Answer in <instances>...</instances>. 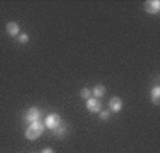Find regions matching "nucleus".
<instances>
[{
    "label": "nucleus",
    "mask_w": 160,
    "mask_h": 153,
    "mask_svg": "<svg viewBox=\"0 0 160 153\" xmlns=\"http://www.w3.org/2000/svg\"><path fill=\"white\" fill-rule=\"evenodd\" d=\"M108 105H109V111L118 114V112H121L122 108H123V101H122L119 96H113V98H111Z\"/></svg>",
    "instance_id": "obj_5"
},
{
    "label": "nucleus",
    "mask_w": 160,
    "mask_h": 153,
    "mask_svg": "<svg viewBox=\"0 0 160 153\" xmlns=\"http://www.w3.org/2000/svg\"><path fill=\"white\" fill-rule=\"evenodd\" d=\"M18 41H20L21 44H27L28 43V34H20V36H18Z\"/></svg>",
    "instance_id": "obj_13"
},
{
    "label": "nucleus",
    "mask_w": 160,
    "mask_h": 153,
    "mask_svg": "<svg viewBox=\"0 0 160 153\" xmlns=\"http://www.w3.org/2000/svg\"><path fill=\"white\" fill-rule=\"evenodd\" d=\"M44 129H45V125L41 122V120H36V122L30 123V126L27 128L26 130V138L28 140H36L38 139L40 136L44 133Z\"/></svg>",
    "instance_id": "obj_1"
},
{
    "label": "nucleus",
    "mask_w": 160,
    "mask_h": 153,
    "mask_svg": "<svg viewBox=\"0 0 160 153\" xmlns=\"http://www.w3.org/2000/svg\"><path fill=\"white\" fill-rule=\"evenodd\" d=\"M67 133H68V128H67V125L65 123H62V122H61L60 125L54 129V135L58 136V138H62V136H65Z\"/></svg>",
    "instance_id": "obj_8"
},
{
    "label": "nucleus",
    "mask_w": 160,
    "mask_h": 153,
    "mask_svg": "<svg viewBox=\"0 0 160 153\" xmlns=\"http://www.w3.org/2000/svg\"><path fill=\"white\" fill-rule=\"evenodd\" d=\"M6 31L10 37H16L18 34V31H20V26H18L16 21H10L6 26Z\"/></svg>",
    "instance_id": "obj_7"
},
{
    "label": "nucleus",
    "mask_w": 160,
    "mask_h": 153,
    "mask_svg": "<svg viewBox=\"0 0 160 153\" xmlns=\"http://www.w3.org/2000/svg\"><path fill=\"white\" fill-rule=\"evenodd\" d=\"M99 116H101V119H102V120H108L109 118H111V112H109V111H101L99 112Z\"/></svg>",
    "instance_id": "obj_12"
},
{
    "label": "nucleus",
    "mask_w": 160,
    "mask_h": 153,
    "mask_svg": "<svg viewBox=\"0 0 160 153\" xmlns=\"http://www.w3.org/2000/svg\"><path fill=\"white\" fill-rule=\"evenodd\" d=\"M41 153H54V150H52L51 147H45V149H42Z\"/></svg>",
    "instance_id": "obj_14"
},
{
    "label": "nucleus",
    "mask_w": 160,
    "mask_h": 153,
    "mask_svg": "<svg viewBox=\"0 0 160 153\" xmlns=\"http://www.w3.org/2000/svg\"><path fill=\"white\" fill-rule=\"evenodd\" d=\"M40 116H41L40 109L33 106V108H28L27 112L24 114V120L28 123H33V122H36V120H40Z\"/></svg>",
    "instance_id": "obj_2"
},
{
    "label": "nucleus",
    "mask_w": 160,
    "mask_h": 153,
    "mask_svg": "<svg viewBox=\"0 0 160 153\" xmlns=\"http://www.w3.org/2000/svg\"><path fill=\"white\" fill-rule=\"evenodd\" d=\"M79 96H81L82 99H91L92 98V89H89V88H84V89H81V92H79Z\"/></svg>",
    "instance_id": "obj_11"
},
{
    "label": "nucleus",
    "mask_w": 160,
    "mask_h": 153,
    "mask_svg": "<svg viewBox=\"0 0 160 153\" xmlns=\"http://www.w3.org/2000/svg\"><path fill=\"white\" fill-rule=\"evenodd\" d=\"M105 92H106V89L103 85H97V87H94V89H92V95H94L97 99L102 98V96L105 95Z\"/></svg>",
    "instance_id": "obj_9"
},
{
    "label": "nucleus",
    "mask_w": 160,
    "mask_h": 153,
    "mask_svg": "<svg viewBox=\"0 0 160 153\" xmlns=\"http://www.w3.org/2000/svg\"><path fill=\"white\" fill-rule=\"evenodd\" d=\"M60 123H61V118L58 114H50L48 116L45 118V126H47L50 130H54Z\"/></svg>",
    "instance_id": "obj_3"
},
{
    "label": "nucleus",
    "mask_w": 160,
    "mask_h": 153,
    "mask_svg": "<svg viewBox=\"0 0 160 153\" xmlns=\"http://www.w3.org/2000/svg\"><path fill=\"white\" fill-rule=\"evenodd\" d=\"M152 102L154 105H159L160 104V88L159 87H154L152 89Z\"/></svg>",
    "instance_id": "obj_10"
},
{
    "label": "nucleus",
    "mask_w": 160,
    "mask_h": 153,
    "mask_svg": "<svg viewBox=\"0 0 160 153\" xmlns=\"http://www.w3.org/2000/svg\"><path fill=\"white\" fill-rule=\"evenodd\" d=\"M87 109L92 114H98L102 111V102L97 98H91L87 101Z\"/></svg>",
    "instance_id": "obj_4"
},
{
    "label": "nucleus",
    "mask_w": 160,
    "mask_h": 153,
    "mask_svg": "<svg viewBox=\"0 0 160 153\" xmlns=\"http://www.w3.org/2000/svg\"><path fill=\"white\" fill-rule=\"evenodd\" d=\"M145 10L149 13V14H157V13L160 12V2L159 0H150V2H146Z\"/></svg>",
    "instance_id": "obj_6"
}]
</instances>
